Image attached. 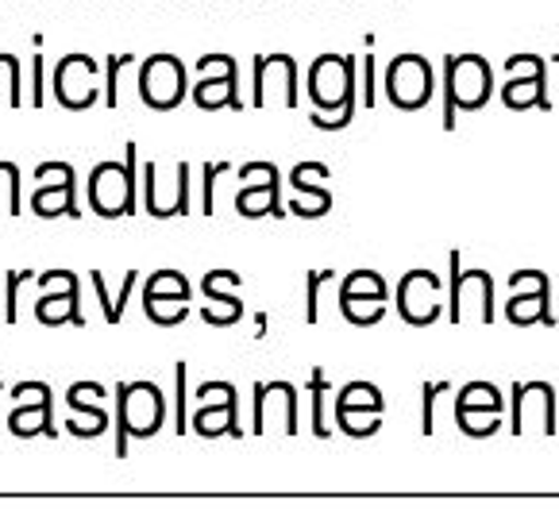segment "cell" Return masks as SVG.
<instances>
[{"instance_id":"1","label":"cell","mask_w":559,"mask_h":524,"mask_svg":"<svg viewBox=\"0 0 559 524\" xmlns=\"http://www.w3.org/2000/svg\"><path fill=\"white\" fill-rule=\"evenodd\" d=\"M309 97L313 108L309 123L321 131H340L355 116V58L321 55L309 66Z\"/></svg>"},{"instance_id":"2","label":"cell","mask_w":559,"mask_h":524,"mask_svg":"<svg viewBox=\"0 0 559 524\" xmlns=\"http://www.w3.org/2000/svg\"><path fill=\"white\" fill-rule=\"evenodd\" d=\"M166 397L155 382L116 385V458H128V440H147L163 428Z\"/></svg>"},{"instance_id":"3","label":"cell","mask_w":559,"mask_h":524,"mask_svg":"<svg viewBox=\"0 0 559 524\" xmlns=\"http://www.w3.org/2000/svg\"><path fill=\"white\" fill-rule=\"evenodd\" d=\"M493 70L483 55H452L444 62V128H455V112H475L490 100Z\"/></svg>"},{"instance_id":"4","label":"cell","mask_w":559,"mask_h":524,"mask_svg":"<svg viewBox=\"0 0 559 524\" xmlns=\"http://www.w3.org/2000/svg\"><path fill=\"white\" fill-rule=\"evenodd\" d=\"M128 158L123 163H100L90 174V209L105 221H120V216L135 213V143H128Z\"/></svg>"},{"instance_id":"5","label":"cell","mask_w":559,"mask_h":524,"mask_svg":"<svg viewBox=\"0 0 559 524\" xmlns=\"http://www.w3.org/2000/svg\"><path fill=\"white\" fill-rule=\"evenodd\" d=\"M452 324H490L493 320V278L486 271L460 274V251H452Z\"/></svg>"},{"instance_id":"6","label":"cell","mask_w":559,"mask_h":524,"mask_svg":"<svg viewBox=\"0 0 559 524\" xmlns=\"http://www.w3.org/2000/svg\"><path fill=\"white\" fill-rule=\"evenodd\" d=\"M50 90L55 100L70 112H82V108L97 105L100 97V66L90 55H67L58 58L55 78H50Z\"/></svg>"},{"instance_id":"7","label":"cell","mask_w":559,"mask_h":524,"mask_svg":"<svg viewBox=\"0 0 559 524\" xmlns=\"http://www.w3.org/2000/svg\"><path fill=\"white\" fill-rule=\"evenodd\" d=\"M186 66L174 55H151L140 66V97L155 112H170L186 100Z\"/></svg>"},{"instance_id":"8","label":"cell","mask_w":559,"mask_h":524,"mask_svg":"<svg viewBox=\"0 0 559 524\" xmlns=\"http://www.w3.org/2000/svg\"><path fill=\"white\" fill-rule=\"evenodd\" d=\"M382 409H386L382 390L370 382H347L344 390L336 393V425H340V432L355 436V440L379 432Z\"/></svg>"},{"instance_id":"9","label":"cell","mask_w":559,"mask_h":524,"mask_svg":"<svg viewBox=\"0 0 559 524\" xmlns=\"http://www.w3.org/2000/svg\"><path fill=\"white\" fill-rule=\"evenodd\" d=\"M386 97L402 112H417L432 100V66L420 55H397L386 66Z\"/></svg>"},{"instance_id":"10","label":"cell","mask_w":559,"mask_h":524,"mask_svg":"<svg viewBox=\"0 0 559 524\" xmlns=\"http://www.w3.org/2000/svg\"><path fill=\"white\" fill-rule=\"evenodd\" d=\"M35 181H43L32 196L35 216H43V221H55V216H70V221H78V216H82L78 196H74V166L70 163L50 158V163H43L39 170H35Z\"/></svg>"},{"instance_id":"11","label":"cell","mask_w":559,"mask_h":524,"mask_svg":"<svg viewBox=\"0 0 559 524\" xmlns=\"http://www.w3.org/2000/svg\"><path fill=\"white\" fill-rule=\"evenodd\" d=\"M243 178V189L236 193V213L247 216V221H259V216H286L282 213V174L274 163H251L239 170Z\"/></svg>"},{"instance_id":"12","label":"cell","mask_w":559,"mask_h":524,"mask_svg":"<svg viewBox=\"0 0 559 524\" xmlns=\"http://www.w3.org/2000/svg\"><path fill=\"white\" fill-rule=\"evenodd\" d=\"M556 432V390L548 382L513 385V436H551Z\"/></svg>"},{"instance_id":"13","label":"cell","mask_w":559,"mask_h":524,"mask_svg":"<svg viewBox=\"0 0 559 524\" xmlns=\"http://www.w3.org/2000/svg\"><path fill=\"white\" fill-rule=\"evenodd\" d=\"M198 402H201V409L193 413V420H190L193 432L205 436V440H216V436H239L236 385L231 382H201Z\"/></svg>"},{"instance_id":"14","label":"cell","mask_w":559,"mask_h":524,"mask_svg":"<svg viewBox=\"0 0 559 524\" xmlns=\"http://www.w3.org/2000/svg\"><path fill=\"white\" fill-rule=\"evenodd\" d=\"M143 209L155 221H170V216H190V163H178V181L166 186L158 163L143 166Z\"/></svg>"},{"instance_id":"15","label":"cell","mask_w":559,"mask_h":524,"mask_svg":"<svg viewBox=\"0 0 559 524\" xmlns=\"http://www.w3.org/2000/svg\"><path fill=\"white\" fill-rule=\"evenodd\" d=\"M12 397H16V409L9 413V432L20 440H32V436H55L58 428L50 425V385L47 382H20L12 385Z\"/></svg>"},{"instance_id":"16","label":"cell","mask_w":559,"mask_h":524,"mask_svg":"<svg viewBox=\"0 0 559 524\" xmlns=\"http://www.w3.org/2000/svg\"><path fill=\"white\" fill-rule=\"evenodd\" d=\"M198 62L213 66L216 74L201 70L198 85L190 90L193 105L205 108V112H216V108H243L239 90H236V58H231V55H201Z\"/></svg>"},{"instance_id":"17","label":"cell","mask_w":559,"mask_h":524,"mask_svg":"<svg viewBox=\"0 0 559 524\" xmlns=\"http://www.w3.org/2000/svg\"><path fill=\"white\" fill-rule=\"evenodd\" d=\"M397 312L405 324L428 327L432 320H440V278L432 271H409L397 282Z\"/></svg>"},{"instance_id":"18","label":"cell","mask_w":559,"mask_h":524,"mask_svg":"<svg viewBox=\"0 0 559 524\" xmlns=\"http://www.w3.org/2000/svg\"><path fill=\"white\" fill-rule=\"evenodd\" d=\"M271 93H278L286 108H297V62L289 55L255 58V93H251V105L266 108Z\"/></svg>"},{"instance_id":"19","label":"cell","mask_w":559,"mask_h":524,"mask_svg":"<svg viewBox=\"0 0 559 524\" xmlns=\"http://www.w3.org/2000/svg\"><path fill=\"white\" fill-rule=\"evenodd\" d=\"M321 181H329V166H324V163L294 166V174H289V186L297 189V196L289 201V213L305 216V221H317V216L329 213V209H332V193L321 186Z\"/></svg>"},{"instance_id":"20","label":"cell","mask_w":559,"mask_h":524,"mask_svg":"<svg viewBox=\"0 0 559 524\" xmlns=\"http://www.w3.org/2000/svg\"><path fill=\"white\" fill-rule=\"evenodd\" d=\"M105 390L100 382H74L67 393V405L74 413H85V417H70L67 420V432L78 436V440H97V436L108 432V409L100 405Z\"/></svg>"},{"instance_id":"21","label":"cell","mask_w":559,"mask_h":524,"mask_svg":"<svg viewBox=\"0 0 559 524\" xmlns=\"http://www.w3.org/2000/svg\"><path fill=\"white\" fill-rule=\"evenodd\" d=\"M239 282H243V278H239L236 271H209L205 274L201 289H205V297L213 301V305H205V309H201V320H205V324L228 327V324H236V320L243 317V301L231 294Z\"/></svg>"},{"instance_id":"22","label":"cell","mask_w":559,"mask_h":524,"mask_svg":"<svg viewBox=\"0 0 559 524\" xmlns=\"http://www.w3.org/2000/svg\"><path fill=\"white\" fill-rule=\"evenodd\" d=\"M278 417V428L286 436H297V390L289 382H259L255 385V428L251 432L263 436V420Z\"/></svg>"},{"instance_id":"23","label":"cell","mask_w":559,"mask_h":524,"mask_svg":"<svg viewBox=\"0 0 559 524\" xmlns=\"http://www.w3.org/2000/svg\"><path fill=\"white\" fill-rule=\"evenodd\" d=\"M502 100L513 108V112H525V108H551L548 66H536V70H525V74H513L510 82L502 85Z\"/></svg>"},{"instance_id":"24","label":"cell","mask_w":559,"mask_h":524,"mask_svg":"<svg viewBox=\"0 0 559 524\" xmlns=\"http://www.w3.org/2000/svg\"><path fill=\"white\" fill-rule=\"evenodd\" d=\"M35 320L47 327L55 324H74V327H85V317H82V297H78V278H70L62 286V294H43L39 305H35Z\"/></svg>"},{"instance_id":"25","label":"cell","mask_w":559,"mask_h":524,"mask_svg":"<svg viewBox=\"0 0 559 524\" xmlns=\"http://www.w3.org/2000/svg\"><path fill=\"white\" fill-rule=\"evenodd\" d=\"M548 297H551V289H548V286L513 289L510 305H506V317H510V324H518V327L556 324V317H551V309H548Z\"/></svg>"},{"instance_id":"26","label":"cell","mask_w":559,"mask_h":524,"mask_svg":"<svg viewBox=\"0 0 559 524\" xmlns=\"http://www.w3.org/2000/svg\"><path fill=\"white\" fill-rule=\"evenodd\" d=\"M143 312H147L151 324L174 327L190 317V301L186 297H143Z\"/></svg>"},{"instance_id":"27","label":"cell","mask_w":559,"mask_h":524,"mask_svg":"<svg viewBox=\"0 0 559 524\" xmlns=\"http://www.w3.org/2000/svg\"><path fill=\"white\" fill-rule=\"evenodd\" d=\"M90 282H93V294H97V305H105V320L116 327L123 320V305H128V297H132V289H135V271L123 274V286H120V297H116V301L105 294V274L93 271Z\"/></svg>"},{"instance_id":"28","label":"cell","mask_w":559,"mask_h":524,"mask_svg":"<svg viewBox=\"0 0 559 524\" xmlns=\"http://www.w3.org/2000/svg\"><path fill=\"white\" fill-rule=\"evenodd\" d=\"M340 312H344L347 324L370 327L386 317V301H379V297H340Z\"/></svg>"},{"instance_id":"29","label":"cell","mask_w":559,"mask_h":524,"mask_svg":"<svg viewBox=\"0 0 559 524\" xmlns=\"http://www.w3.org/2000/svg\"><path fill=\"white\" fill-rule=\"evenodd\" d=\"M506 397L498 393V385L493 382H471L460 390V397H455V409H490V413H502Z\"/></svg>"},{"instance_id":"30","label":"cell","mask_w":559,"mask_h":524,"mask_svg":"<svg viewBox=\"0 0 559 524\" xmlns=\"http://www.w3.org/2000/svg\"><path fill=\"white\" fill-rule=\"evenodd\" d=\"M340 297H379V301H386L390 289L379 271H352L340 286Z\"/></svg>"},{"instance_id":"31","label":"cell","mask_w":559,"mask_h":524,"mask_svg":"<svg viewBox=\"0 0 559 524\" xmlns=\"http://www.w3.org/2000/svg\"><path fill=\"white\" fill-rule=\"evenodd\" d=\"M455 420H460V432L471 440H483V436H493L502 428V413L490 409H455Z\"/></svg>"},{"instance_id":"32","label":"cell","mask_w":559,"mask_h":524,"mask_svg":"<svg viewBox=\"0 0 559 524\" xmlns=\"http://www.w3.org/2000/svg\"><path fill=\"white\" fill-rule=\"evenodd\" d=\"M143 297H186V301H193V286H190V278H186V274L158 271V274H151Z\"/></svg>"},{"instance_id":"33","label":"cell","mask_w":559,"mask_h":524,"mask_svg":"<svg viewBox=\"0 0 559 524\" xmlns=\"http://www.w3.org/2000/svg\"><path fill=\"white\" fill-rule=\"evenodd\" d=\"M123 66H132V55H108V62H105V90H100V100H105V108L120 105V70H123Z\"/></svg>"},{"instance_id":"34","label":"cell","mask_w":559,"mask_h":524,"mask_svg":"<svg viewBox=\"0 0 559 524\" xmlns=\"http://www.w3.org/2000/svg\"><path fill=\"white\" fill-rule=\"evenodd\" d=\"M0 201H4V213L20 216V170H16V163H0Z\"/></svg>"},{"instance_id":"35","label":"cell","mask_w":559,"mask_h":524,"mask_svg":"<svg viewBox=\"0 0 559 524\" xmlns=\"http://www.w3.org/2000/svg\"><path fill=\"white\" fill-rule=\"evenodd\" d=\"M0 90H4V100L12 108L24 105V93H20V62L12 55H0Z\"/></svg>"},{"instance_id":"36","label":"cell","mask_w":559,"mask_h":524,"mask_svg":"<svg viewBox=\"0 0 559 524\" xmlns=\"http://www.w3.org/2000/svg\"><path fill=\"white\" fill-rule=\"evenodd\" d=\"M309 390H313V432L324 440V436H332V428H329V420H324V390H329V382H324L321 367L313 370V382H309Z\"/></svg>"},{"instance_id":"37","label":"cell","mask_w":559,"mask_h":524,"mask_svg":"<svg viewBox=\"0 0 559 524\" xmlns=\"http://www.w3.org/2000/svg\"><path fill=\"white\" fill-rule=\"evenodd\" d=\"M186 370H190V362H178V370H174V378H178V417H174V432H178V436L190 432V397H186Z\"/></svg>"},{"instance_id":"38","label":"cell","mask_w":559,"mask_h":524,"mask_svg":"<svg viewBox=\"0 0 559 524\" xmlns=\"http://www.w3.org/2000/svg\"><path fill=\"white\" fill-rule=\"evenodd\" d=\"M228 174V163H205L201 166V178H205V201H201V216L216 213V178Z\"/></svg>"},{"instance_id":"39","label":"cell","mask_w":559,"mask_h":524,"mask_svg":"<svg viewBox=\"0 0 559 524\" xmlns=\"http://www.w3.org/2000/svg\"><path fill=\"white\" fill-rule=\"evenodd\" d=\"M27 278H35V274L16 271V274H9V278H4V320H9V324H16V320H20L16 297H20V286H24Z\"/></svg>"},{"instance_id":"40","label":"cell","mask_w":559,"mask_h":524,"mask_svg":"<svg viewBox=\"0 0 559 524\" xmlns=\"http://www.w3.org/2000/svg\"><path fill=\"white\" fill-rule=\"evenodd\" d=\"M324 282H332V271L309 274V305H305V320H309V324H317V320H321V309H317V301H321V286H324Z\"/></svg>"},{"instance_id":"41","label":"cell","mask_w":559,"mask_h":524,"mask_svg":"<svg viewBox=\"0 0 559 524\" xmlns=\"http://www.w3.org/2000/svg\"><path fill=\"white\" fill-rule=\"evenodd\" d=\"M440 390H448V382H437V385L425 382V390H420V393H425V417H420V432H425V436L437 432V417H432V409H437V393Z\"/></svg>"},{"instance_id":"42","label":"cell","mask_w":559,"mask_h":524,"mask_svg":"<svg viewBox=\"0 0 559 524\" xmlns=\"http://www.w3.org/2000/svg\"><path fill=\"white\" fill-rule=\"evenodd\" d=\"M362 100L367 108H374V58H362Z\"/></svg>"},{"instance_id":"43","label":"cell","mask_w":559,"mask_h":524,"mask_svg":"<svg viewBox=\"0 0 559 524\" xmlns=\"http://www.w3.org/2000/svg\"><path fill=\"white\" fill-rule=\"evenodd\" d=\"M32 105H43V55L32 58Z\"/></svg>"},{"instance_id":"44","label":"cell","mask_w":559,"mask_h":524,"mask_svg":"<svg viewBox=\"0 0 559 524\" xmlns=\"http://www.w3.org/2000/svg\"><path fill=\"white\" fill-rule=\"evenodd\" d=\"M556 324H559V317H556Z\"/></svg>"},{"instance_id":"45","label":"cell","mask_w":559,"mask_h":524,"mask_svg":"<svg viewBox=\"0 0 559 524\" xmlns=\"http://www.w3.org/2000/svg\"><path fill=\"white\" fill-rule=\"evenodd\" d=\"M0 390H4V385H0Z\"/></svg>"},{"instance_id":"46","label":"cell","mask_w":559,"mask_h":524,"mask_svg":"<svg viewBox=\"0 0 559 524\" xmlns=\"http://www.w3.org/2000/svg\"><path fill=\"white\" fill-rule=\"evenodd\" d=\"M556 62H559V58H556Z\"/></svg>"}]
</instances>
